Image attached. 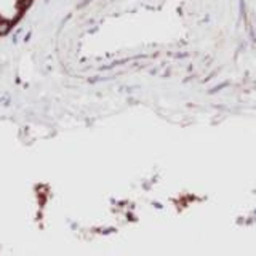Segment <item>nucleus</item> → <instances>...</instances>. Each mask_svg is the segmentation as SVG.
I'll return each instance as SVG.
<instances>
[{
    "instance_id": "f257e3e1",
    "label": "nucleus",
    "mask_w": 256,
    "mask_h": 256,
    "mask_svg": "<svg viewBox=\"0 0 256 256\" xmlns=\"http://www.w3.org/2000/svg\"><path fill=\"white\" fill-rule=\"evenodd\" d=\"M30 2L32 0H0V36L21 18Z\"/></svg>"
}]
</instances>
